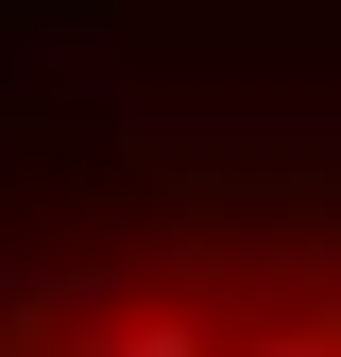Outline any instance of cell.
I'll return each instance as SVG.
<instances>
[{
	"mask_svg": "<svg viewBox=\"0 0 341 357\" xmlns=\"http://www.w3.org/2000/svg\"><path fill=\"white\" fill-rule=\"evenodd\" d=\"M85 357H222V340H205V324H103Z\"/></svg>",
	"mask_w": 341,
	"mask_h": 357,
	"instance_id": "1",
	"label": "cell"
},
{
	"mask_svg": "<svg viewBox=\"0 0 341 357\" xmlns=\"http://www.w3.org/2000/svg\"><path fill=\"white\" fill-rule=\"evenodd\" d=\"M256 357H341V324H273V340H256Z\"/></svg>",
	"mask_w": 341,
	"mask_h": 357,
	"instance_id": "2",
	"label": "cell"
}]
</instances>
